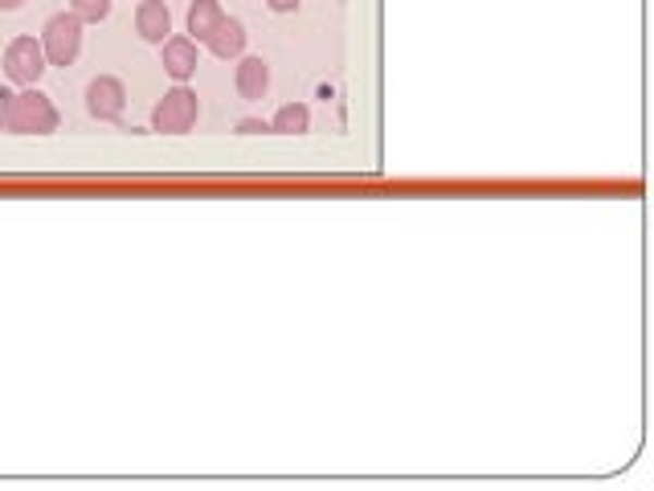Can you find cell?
Returning <instances> with one entry per match:
<instances>
[{"label": "cell", "instance_id": "6da1fadb", "mask_svg": "<svg viewBox=\"0 0 654 491\" xmlns=\"http://www.w3.org/2000/svg\"><path fill=\"white\" fill-rule=\"evenodd\" d=\"M58 107H53L41 90H21L13 95V107H9V132H21V136H50L58 132Z\"/></svg>", "mask_w": 654, "mask_h": 491}, {"label": "cell", "instance_id": "7a4b0ae2", "mask_svg": "<svg viewBox=\"0 0 654 491\" xmlns=\"http://www.w3.org/2000/svg\"><path fill=\"white\" fill-rule=\"evenodd\" d=\"M41 50H46L50 66H74L78 53H83V21L74 17V13L50 17L46 29H41Z\"/></svg>", "mask_w": 654, "mask_h": 491}, {"label": "cell", "instance_id": "3957f363", "mask_svg": "<svg viewBox=\"0 0 654 491\" xmlns=\"http://www.w3.org/2000/svg\"><path fill=\"white\" fill-rule=\"evenodd\" d=\"M197 115H201L197 95H193L188 86H176V90H169L164 102L151 111V127H156L160 136H185V132H193Z\"/></svg>", "mask_w": 654, "mask_h": 491}, {"label": "cell", "instance_id": "277c9868", "mask_svg": "<svg viewBox=\"0 0 654 491\" xmlns=\"http://www.w3.org/2000/svg\"><path fill=\"white\" fill-rule=\"evenodd\" d=\"M46 50L37 37H17L9 50H4V74L17 86H37V78L46 74Z\"/></svg>", "mask_w": 654, "mask_h": 491}, {"label": "cell", "instance_id": "5b68a950", "mask_svg": "<svg viewBox=\"0 0 654 491\" xmlns=\"http://www.w3.org/2000/svg\"><path fill=\"white\" fill-rule=\"evenodd\" d=\"M123 107H127V90H123V83L119 78H95V83L86 86V111L95 119H102V123H111V119L123 115Z\"/></svg>", "mask_w": 654, "mask_h": 491}, {"label": "cell", "instance_id": "8992f818", "mask_svg": "<svg viewBox=\"0 0 654 491\" xmlns=\"http://www.w3.org/2000/svg\"><path fill=\"white\" fill-rule=\"evenodd\" d=\"M135 29L144 41L151 46H164L172 34V13L164 0H139V9H135Z\"/></svg>", "mask_w": 654, "mask_h": 491}, {"label": "cell", "instance_id": "52a82bcc", "mask_svg": "<svg viewBox=\"0 0 654 491\" xmlns=\"http://www.w3.org/2000/svg\"><path fill=\"white\" fill-rule=\"evenodd\" d=\"M234 83H237V95L246 102H262L270 90V66L262 58H242V62H237Z\"/></svg>", "mask_w": 654, "mask_h": 491}, {"label": "cell", "instance_id": "ba28073f", "mask_svg": "<svg viewBox=\"0 0 654 491\" xmlns=\"http://www.w3.org/2000/svg\"><path fill=\"white\" fill-rule=\"evenodd\" d=\"M164 70L176 83H188L197 74V41L193 37H169L164 41Z\"/></svg>", "mask_w": 654, "mask_h": 491}, {"label": "cell", "instance_id": "9c48e42d", "mask_svg": "<svg viewBox=\"0 0 654 491\" xmlns=\"http://www.w3.org/2000/svg\"><path fill=\"white\" fill-rule=\"evenodd\" d=\"M209 50H213V58H221V62H230V58H242L246 53V25L237 17H225L218 25V34L205 41Z\"/></svg>", "mask_w": 654, "mask_h": 491}, {"label": "cell", "instance_id": "30bf717a", "mask_svg": "<svg viewBox=\"0 0 654 491\" xmlns=\"http://www.w3.org/2000/svg\"><path fill=\"white\" fill-rule=\"evenodd\" d=\"M221 21H225V13H221L218 0H193V9H188V34H193L197 46H205L209 37L218 34Z\"/></svg>", "mask_w": 654, "mask_h": 491}, {"label": "cell", "instance_id": "8fae6325", "mask_svg": "<svg viewBox=\"0 0 654 491\" xmlns=\"http://www.w3.org/2000/svg\"><path fill=\"white\" fill-rule=\"evenodd\" d=\"M270 132H279V136H307L311 132V111L303 102H286V107H279V115L270 119Z\"/></svg>", "mask_w": 654, "mask_h": 491}, {"label": "cell", "instance_id": "7c38bea8", "mask_svg": "<svg viewBox=\"0 0 654 491\" xmlns=\"http://www.w3.org/2000/svg\"><path fill=\"white\" fill-rule=\"evenodd\" d=\"M70 13L83 21H102L107 13H111V0H70Z\"/></svg>", "mask_w": 654, "mask_h": 491}, {"label": "cell", "instance_id": "4fadbf2b", "mask_svg": "<svg viewBox=\"0 0 654 491\" xmlns=\"http://www.w3.org/2000/svg\"><path fill=\"white\" fill-rule=\"evenodd\" d=\"M237 132H242V136H262V132H270V123H262V119H242Z\"/></svg>", "mask_w": 654, "mask_h": 491}, {"label": "cell", "instance_id": "5bb4252c", "mask_svg": "<svg viewBox=\"0 0 654 491\" xmlns=\"http://www.w3.org/2000/svg\"><path fill=\"white\" fill-rule=\"evenodd\" d=\"M9 107H13V95L0 90V132H9Z\"/></svg>", "mask_w": 654, "mask_h": 491}, {"label": "cell", "instance_id": "9a60e30c", "mask_svg": "<svg viewBox=\"0 0 654 491\" xmlns=\"http://www.w3.org/2000/svg\"><path fill=\"white\" fill-rule=\"evenodd\" d=\"M267 4L274 13H295V9H299V0H267Z\"/></svg>", "mask_w": 654, "mask_h": 491}, {"label": "cell", "instance_id": "2e32d148", "mask_svg": "<svg viewBox=\"0 0 654 491\" xmlns=\"http://www.w3.org/2000/svg\"><path fill=\"white\" fill-rule=\"evenodd\" d=\"M25 0H0V13H17Z\"/></svg>", "mask_w": 654, "mask_h": 491}]
</instances>
